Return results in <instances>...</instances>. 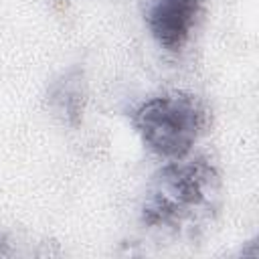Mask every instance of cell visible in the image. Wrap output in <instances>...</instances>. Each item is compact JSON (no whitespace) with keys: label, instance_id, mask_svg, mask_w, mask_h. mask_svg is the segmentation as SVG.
<instances>
[{"label":"cell","instance_id":"obj_1","mask_svg":"<svg viewBox=\"0 0 259 259\" xmlns=\"http://www.w3.org/2000/svg\"><path fill=\"white\" fill-rule=\"evenodd\" d=\"M221 178L206 158H180L166 162L152 178L142 223L164 231H192L210 219L217 208Z\"/></svg>","mask_w":259,"mask_h":259},{"label":"cell","instance_id":"obj_2","mask_svg":"<svg viewBox=\"0 0 259 259\" xmlns=\"http://www.w3.org/2000/svg\"><path fill=\"white\" fill-rule=\"evenodd\" d=\"M130 123L154 156L170 162L190 156L194 144L206 132L208 109L194 93L172 91L136 105Z\"/></svg>","mask_w":259,"mask_h":259},{"label":"cell","instance_id":"obj_3","mask_svg":"<svg viewBox=\"0 0 259 259\" xmlns=\"http://www.w3.org/2000/svg\"><path fill=\"white\" fill-rule=\"evenodd\" d=\"M200 14L202 0H148L144 20L160 49L180 53L192 38Z\"/></svg>","mask_w":259,"mask_h":259},{"label":"cell","instance_id":"obj_4","mask_svg":"<svg viewBox=\"0 0 259 259\" xmlns=\"http://www.w3.org/2000/svg\"><path fill=\"white\" fill-rule=\"evenodd\" d=\"M85 77L79 67L61 73L49 87V107L63 119V123L77 127L85 111Z\"/></svg>","mask_w":259,"mask_h":259},{"label":"cell","instance_id":"obj_5","mask_svg":"<svg viewBox=\"0 0 259 259\" xmlns=\"http://www.w3.org/2000/svg\"><path fill=\"white\" fill-rule=\"evenodd\" d=\"M12 251L8 249V241L4 239V235L0 233V257H6V255H10Z\"/></svg>","mask_w":259,"mask_h":259}]
</instances>
